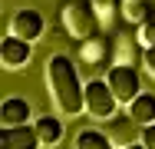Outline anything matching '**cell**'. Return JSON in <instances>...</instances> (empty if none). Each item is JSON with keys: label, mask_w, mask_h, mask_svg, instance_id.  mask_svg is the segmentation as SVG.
I'll return each mask as SVG.
<instances>
[{"label": "cell", "mask_w": 155, "mask_h": 149, "mask_svg": "<svg viewBox=\"0 0 155 149\" xmlns=\"http://www.w3.org/2000/svg\"><path fill=\"white\" fill-rule=\"evenodd\" d=\"M46 86L63 116H79L86 109V86L79 80L76 63L66 53H53L46 60Z\"/></svg>", "instance_id": "1"}, {"label": "cell", "mask_w": 155, "mask_h": 149, "mask_svg": "<svg viewBox=\"0 0 155 149\" xmlns=\"http://www.w3.org/2000/svg\"><path fill=\"white\" fill-rule=\"evenodd\" d=\"M60 17H63V27H66V33L73 36V40H89V36H96L99 33V17H96V10L89 7V0H63L60 7Z\"/></svg>", "instance_id": "2"}, {"label": "cell", "mask_w": 155, "mask_h": 149, "mask_svg": "<svg viewBox=\"0 0 155 149\" xmlns=\"http://www.w3.org/2000/svg\"><path fill=\"white\" fill-rule=\"evenodd\" d=\"M106 83L112 89V96L129 106L135 96H142V86H139V70L135 66H119V63H112L109 66V73H106Z\"/></svg>", "instance_id": "3"}, {"label": "cell", "mask_w": 155, "mask_h": 149, "mask_svg": "<svg viewBox=\"0 0 155 149\" xmlns=\"http://www.w3.org/2000/svg\"><path fill=\"white\" fill-rule=\"evenodd\" d=\"M116 106L119 99L112 96V89L106 80H89L86 83V113L96 119H112L116 116Z\"/></svg>", "instance_id": "4"}, {"label": "cell", "mask_w": 155, "mask_h": 149, "mask_svg": "<svg viewBox=\"0 0 155 149\" xmlns=\"http://www.w3.org/2000/svg\"><path fill=\"white\" fill-rule=\"evenodd\" d=\"M43 30H46V17H43L36 7H20V10L10 17V33L20 36V40H27V43L40 40Z\"/></svg>", "instance_id": "5"}, {"label": "cell", "mask_w": 155, "mask_h": 149, "mask_svg": "<svg viewBox=\"0 0 155 149\" xmlns=\"http://www.w3.org/2000/svg\"><path fill=\"white\" fill-rule=\"evenodd\" d=\"M106 133H109L112 146H119V149H129V146H135V143H142V126L129 113H116V116L109 119V129Z\"/></svg>", "instance_id": "6"}, {"label": "cell", "mask_w": 155, "mask_h": 149, "mask_svg": "<svg viewBox=\"0 0 155 149\" xmlns=\"http://www.w3.org/2000/svg\"><path fill=\"white\" fill-rule=\"evenodd\" d=\"M139 50L145 53L139 33H132V30H119V33L112 36V60H116L119 66H135V63H139Z\"/></svg>", "instance_id": "7"}, {"label": "cell", "mask_w": 155, "mask_h": 149, "mask_svg": "<svg viewBox=\"0 0 155 149\" xmlns=\"http://www.w3.org/2000/svg\"><path fill=\"white\" fill-rule=\"evenodd\" d=\"M30 57H33V43L20 40V36H13V33L3 36V43H0V60H3L7 70H20V66H27Z\"/></svg>", "instance_id": "8"}, {"label": "cell", "mask_w": 155, "mask_h": 149, "mask_svg": "<svg viewBox=\"0 0 155 149\" xmlns=\"http://www.w3.org/2000/svg\"><path fill=\"white\" fill-rule=\"evenodd\" d=\"M30 116H33V106H30V99H23V96H7L3 106H0V123H3V129L27 126Z\"/></svg>", "instance_id": "9"}, {"label": "cell", "mask_w": 155, "mask_h": 149, "mask_svg": "<svg viewBox=\"0 0 155 149\" xmlns=\"http://www.w3.org/2000/svg\"><path fill=\"white\" fill-rule=\"evenodd\" d=\"M109 50H112V40L106 33H96V36H89V40L79 43L76 53H79V63L83 66H102L106 57H109Z\"/></svg>", "instance_id": "10"}, {"label": "cell", "mask_w": 155, "mask_h": 149, "mask_svg": "<svg viewBox=\"0 0 155 149\" xmlns=\"http://www.w3.org/2000/svg\"><path fill=\"white\" fill-rule=\"evenodd\" d=\"M33 129H36L40 146H60V143H63V133H66L60 116H36Z\"/></svg>", "instance_id": "11"}, {"label": "cell", "mask_w": 155, "mask_h": 149, "mask_svg": "<svg viewBox=\"0 0 155 149\" xmlns=\"http://www.w3.org/2000/svg\"><path fill=\"white\" fill-rule=\"evenodd\" d=\"M36 129L33 126H17V129H3L0 136V149H36Z\"/></svg>", "instance_id": "12"}, {"label": "cell", "mask_w": 155, "mask_h": 149, "mask_svg": "<svg viewBox=\"0 0 155 149\" xmlns=\"http://www.w3.org/2000/svg\"><path fill=\"white\" fill-rule=\"evenodd\" d=\"M129 116L135 119L142 129L145 126H155V93H142L129 103Z\"/></svg>", "instance_id": "13"}, {"label": "cell", "mask_w": 155, "mask_h": 149, "mask_svg": "<svg viewBox=\"0 0 155 149\" xmlns=\"http://www.w3.org/2000/svg\"><path fill=\"white\" fill-rule=\"evenodd\" d=\"M122 17L129 20V23L145 27V23L155 20V7L149 3V0H122Z\"/></svg>", "instance_id": "14"}, {"label": "cell", "mask_w": 155, "mask_h": 149, "mask_svg": "<svg viewBox=\"0 0 155 149\" xmlns=\"http://www.w3.org/2000/svg\"><path fill=\"white\" fill-rule=\"evenodd\" d=\"M76 149H112V139H109V133H102V129H96V126H83L79 133H76Z\"/></svg>", "instance_id": "15"}, {"label": "cell", "mask_w": 155, "mask_h": 149, "mask_svg": "<svg viewBox=\"0 0 155 149\" xmlns=\"http://www.w3.org/2000/svg\"><path fill=\"white\" fill-rule=\"evenodd\" d=\"M89 7L96 10V17H99V23L102 27H112L116 20H119V0H89Z\"/></svg>", "instance_id": "16"}, {"label": "cell", "mask_w": 155, "mask_h": 149, "mask_svg": "<svg viewBox=\"0 0 155 149\" xmlns=\"http://www.w3.org/2000/svg\"><path fill=\"white\" fill-rule=\"evenodd\" d=\"M139 40H142L145 50H152V47H155V20H152V23H145V27H139Z\"/></svg>", "instance_id": "17"}, {"label": "cell", "mask_w": 155, "mask_h": 149, "mask_svg": "<svg viewBox=\"0 0 155 149\" xmlns=\"http://www.w3.org/2000/svg\"><path fill=\"white\" fill-rule=\"evenodd\" d=\"M142 146L155 149V126H145V129H142Z\"/></svg>", "instance_id": "18"}, {"label": "cell", "mask_w": 155, "mask_h": 149, "mask_svg": "<svg viewBox=\"0 0 155 149\" xmlns=\"http://www.w3.org/2000/svg\"><path fill=\"white\" fill-rule=\"evenodd\" d=\"M142 60H145V70L155 76V47H152V50H145V53H142Z\"/></svg>", "instance_id": "19"}, {"label": "cell", "mask_w": 155, "mask_h": 149, "mask_svg": "<svg viewBox=\"0 0 155 149\" xmlns=\"http://www.w3.org/2000/svg\"><path fill=\"white\" fill-rule=\"evenodd\" d=\"M129 149H145V146H142V143H135V146H129Z\"/></svg>", "instance_id": "20"}]
</instances>
